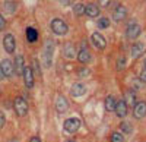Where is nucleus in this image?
<instances>
[{"instance_id": "obj_1", "label": "nucleus", "mask_w": 146, "mask_h": 142, "mask_svg": "<svg viewBox=\"0 0 146 142\" xmlns=\"http://www.w3.org/2000/svg\"><path fill=\"white\" fill-rule=\"evenodd\" d=\"M13 109H15V113L19 117L27 116V113H28V103H27V100L23 97H16L15 101H13Z\"/></svg>"}, {"instance_id": "obj_2", "label": "nucleus", "mask_w": 146, "mask_h": 142, "mask_svg": "<svg viewBox=\"0 0 146 142\" xmlns=\"http://www.w3.org/2000/svg\"><path fill=\"white\" fill-rule=\"evenodd\" d=\"M50 27H51V31L54 34H57V35H64L67 32V29H69L67 28V23L63 19H60V18L53 19L51 23H50Z\"/></svg>"}, {"instance_id": "obj_3", "label": "nucleus", "mask_w": 146, "mask_h": 142, "mask_svg": "<svg viewBox=\"0 0 146 142\" xmlns=\"http://www.w3.org/2000/svg\"><path fill=\"white\" fill-rule=\"evenodd\" d=\"M64 131L67 133H75L79 131V127H80V120L78 119V117H69V119L64 120Z\"/></svg>"}, {"instance_id": "obj_4", "label": "nucleus", "mask_w": 146, "mask_h": 142, "mask_svg": "<svg viewBox=\"0 0 146 142\" xmlns=\"http://www.w3.org/2000/svg\"><path fill=\"white\" fill-rule=\"evenodd\" d=\"M140 32H142V27L139 25L137 22H131L126 28V37L129 40H136L140 35Z\"/></svg>"}, {"instance_id": "obj_5", "label": "nucleus", "mask_w": 146, "mask_h": 142, "mask_svg": "<svg viewBox=\"0 0 146 142\" xmlns=\"http://www.w3.org/2000/svg\"><path fill=\"white\" fill-rule=\"evenodd\" d=\"M91 41L94 44V47H96V50H104L107 47V40L104 38V35L100 32H94L91 35Z\"/></svg>"}, {"instance_id": "obj_6", "label": "nucleus", "mask_w": 146, "mask_h": 142, "mask_svg": "<svg viewBox=\"0 0 146 142\" xmlns=\"http://www.w3.org/2000/svg\"><path fill=\"white\" fill-rule=\"evenodd\" d=\"M22 76H23V82H25V87L31 89V88L34 87V84H35V78H34L35 75H34V72H32V67L25 66Z\"/></svg>"}, {"instance_id": "obj_7", "label": "nucleus", "mask_w": 146, "mask_h": 142, "mask_svg": "<svg viewBox=\"0 0 146 142\" xmlns=\"http://www.w3.org/2000/svg\"><path fill=\"white\" fill-rule=\"evenodd\" d=\"M3 47H5V50L12 54V53H15V49H16V41H15V37L12 34H6L5 37H3Z\"/></svg>"}, {"instance_id": "obj_8", "label": "nucleus", "mask_w": 146, "mask_h": 142, "mask_svg": "<svg viewBox=\"0 0 146 142\" xmlns=\"http://www.w3.org/2000/svg\"><path fill=\"white\" fill-rule=\"evenodd\" d=\"M133 116H135V119L140 120L146 116V101H139L136 103V105L133 107Z\"/></svg>"}, {"instance_id": "obj_9", "label": "nucleus", "mask_w": 146, "mask_h": 142, "mask_svg": "<svg viewBox=\"0 0 146 142\" xmlns=\"http://www.w3.org/2000/svg\"><path fill=\"white\" fill-rule=\"evenodd\" d=\"M126 18H127V9H126V6L118 5L114 9V12H113V19L115 22H123Z\"/></svg>"}, {"instance_id": "obj_10", "label": "nucleus", "mask_w": 146, "mask_h": 142, "mask_svg": "<svg viewBox=\"0 0 146 142\" xmlns=\"http://www.w3.org/2000/svg\"><path fill=\"white\" fill-rule=\"evenodd\" d=\"M2 69H3V73H5V78H10L13 76L15 73V66H13V62L9 60V59H5V60H2Z\"/></svg>"}, {"instance_id": "obj_11", "label": "nucleus", "mask_w": 146, "mask_h": 142, "mask_svg": "<svg viewBox=\"0 0 146 142\" xmlns=\"http://www.w3.org/2000/svg\"><path fill=\"white\" fill-rule=\"evenodd\" d=\"M127 113H129V105L126 104V101L124 100L117 101V105H115V114H117V117L124 119V117L127 116Z\"/></svg>"}, {"instance_id": "obj_12", "label": "nucleus", "mask_w": 146, "mask_h": 142, "mask_svg": "<svg viewBox=\"0 0 146 142\" xmlns=\"http://www.w3.org/2000/svg\"><path fill=\"white\" fill-rule=\"evenodd\" d=\"M56 110H57V113H62V114L69 110V101H67L66 97L60 95V97L56 100Z\"/></svg>"}, {"instance_id": "obj_13", "label": "nucleus", "mask_w": 146, "mask_h": 142, "mask_svg": "<svg viewBox=\"0 0 146 142\" xmlns=\"http://www.w3.org/2000/svg\"><path fill=\"white\" fill-rule=\"evenodd\" d=\"M78 60H79L82 65H86V63L91 62V53H89V50L86 49V45L82 47V49L79 50V53H78Z\"/></svg>"}, {"instance_id": "obj_14", "label": "nucleus", "mask_w": 146, "mask_h": 142, "mask_svg": "<svg viewBox=\"0 0 146 142\" xmlns=\"http://www.w3.org/2000/svg\"><path fill=\"white\" fill-rule=\"evenodd\" d=\"M86 92V87H85L83 84H80V82H78V84H73L72 89H70V94H72V97H82L83 94Z\"/></svg>"}, {"instance_id": "obj_15", "label": "nucleus", "mask_w": 146, "mask_h": 142, "mask_svg": "<svg viewBox=\"0 0 146 142\" xmlns=\"http://www.w3.org/2000/svg\"><path fill=\"white\" fill-rule=\"evenodd\" d=\"M13 66H15V75H22V73H23V69H25V66H27L25 62H23V56L18 54V56L15 57Z\"/></svg>"}, {"instance_id": "obj_16", "label": "nucleus", "mask_w": 146, "mask_h": 142, "mask_svg": "<svg viewBox=\"0 0 146 142\" xmlns=\"http://www.w3.org/2000/svg\"><path fill=\"white\" fill-rule=\"evenodd\" d=\"M143 51H145V45L142 43H135V44L131 45V49H130V54H131L133 59L140 57L143 54Z\"/></svg>"}, {"instance_id": "obj_17", "label": "nucleus", "mask_w": 146, "mask_h": 142, "mask_svg": "<svg viewBox=\"0 0 146 142\" xmlns=\"http://www.w3.org/2000/svg\"><path fill=\"white\" fill-rule=\"evenodd\" d=\"M85 15L89 18H96L100 15V6H96L94 3H89L85 6Z\"/></svg>"}, {"instance_id": "obj_18", "label": "nucleus", "mask_w": 146, "mask_h": 142, "mask_svg": "<svg viewBox=\"0 0 146 142\" xmlns=\"http://www.w3.org/2000/svg\"><path fill=\"white\" fill-rule=\"evenodd\" d=\"M63 53H64V56H66L67 59H73V57L76 56L75 45H73V43L67 41V43H64V44H63Z\"/></svg>"}, {"instance_id": "obj_19", "label": "nucleus", "mask_w": 146, "mask_h": 142, "mask_svg": "<svg viewBox=\"0 0 146 142\" xmlns=\"http://www.w3.org/2000/svg\"><path fill=\"white\" fill-rule=\"evenodd\" d=\"M124 101H126V104L129 105V107H135V105H136V94H135V91H133V89L126 91Z\"/></svg>"}, {"instance_id": "obj_20", "label": "nucleus", "mask_w": 146, "mask_h": 142, "mask_svg": "<svg viewBox=\"0 0 146 142\" xmlns=\"http://www.w3.org/2000/svg\"><path fill=\"white\" fill-rule=\"evenodd\" d=\"M115 105H117V100L113 95H108L105 98V110L107 111H115Z\"/></svg>"}, {"instance_id": "obj_21", "label": "nucleus", "mask_w": 146, "mask_h": 142, "mask_svg": "<svg viewBox=\"0 0 146 142\" xmlns=\"http://www.w3.org/2000/svg\"><path fill=\"white\" fill-rule=\"evenodd\" d=\"M27 40L29 43H35L38 40V31L35 28H27Z\"/></svg>"}, {"instance_id": "obj_22", "label": "nucleus", "mask_w": 146, "mask_h": 142, "mask_svg": "<svg viewBox=\"0 0 146 142\" xmlns=\"http://www.w3.org/2000/svg\"><path fill=\"white\" fill-rule=\"evenodd\" d=\"M120 132H123V133H126V135H130L131 132H133V126L129 123V122H121L120 123Z\"/></svg>"}, {"instance_id": "obj_23", "label": "nucleus", "mask_w": 146, "mask_h": 142, "mask_svg": "<svg viewBox=\"0 0 146 142\" xmlns=\"http://www.w3.org/2000/svg\"><path fill=\"white\" fill-rule=\"evenodd\" d=\"M111 142H126V139L121 135V132H113L111 133Z\"/></svg>"}, {"instance_id": "obj_24", "label": "nucleus", "mask_w": 146, "mask_h": 142, "mask_svg": "<svg viewBox=\"0 0 146 142\" xmlns=\"http://www.w3.org/2000/svg\"><path fill=\"white\" fill-rule=\"evenodd\" d=\"M73 12H75L76 15H85V6L82 3H76L73 6Z\"/></svg>"}, {"instance_id": "obj_25", "label": "nucleus", "mask_w": 146, "mask_h": 142, "mask_svg": "<svg viewBox=\"0 0 146 142\" xmlns=\"http://www.w3.org/2000/svg\"><path fill=\"white\" fill-rule=\"evenodd\" d=\"M108 27H110V19H108V18H101V19L98 21V28L107 29Z\"/></svg>"}, {"instance_id": "obj_26", "label": "nucleus", "mask_w": 146, "mask_h": 142, "mask_svg": "<svg viewBox=\"0 0 146 142\" xmlns=\"http://www.w3.org/2000/svg\"><path fill=\"white\" fill-rule=\"evenodd\" d=\"M142 87H143V82L140 79H133L131 81V89L133 91L135 89H142Z\"/></svg>"}, {"instance_id": "obj_27", "label": "nucleus", "mask_w": 146, "mask_h": 142, "mask_svg": "<svg viewBox=\"0 0 146 142\" xmlns=\"http://www.w3.org/2000/svg\"><path fill=\"white\" fill-rule=\"evenodd\" d=\"M32 72H34V75H40V63L36 59L32 60Z\"/></svg>"}, {"instance_id": "obj_28", "label": "nucleus", "mask_w": 146, "mask_h": 142, "mask_svg": "<svg viewBox=\"0 0 146 142\" xmlns=\"http://www.w3.org/2000/svg\"><path fill=\"white\" fill-rule=\"evenodd\" d=\"M124 66H126V59L124 57H120L118 60H117V69L118 70H123Z\"/></svg>"}, {"instance_id": "obj_29", "label": "nucleus", "mask_w": 146, "mask_h": 142, "mask_svg": "<svg viewBox=\"0 0 146 142\" xmlns=\"http://www.w3.org/2000/svg\"><path fill=\"white\" fill-rule=\"evenodd\" d=\"M98 3L101 7H108L110 3H111V0H98Z\"/></svg>"}, {"instance_id": "obj_30", "label": "nucleus", "mask_w": 146, "mask_h": 142, "mask_svg": "<svg viewBox=\"0 0 146 142\" xmlns=\"http://www.w3.org/2000/svg\"><path fill=\"white\" fill-rule=\"evenodd\" d=\"M88 73H89V70H88V69H79V70H78V75H79L80 78H83V76H86Z\"/></svg>"}, {"instance_id": "obj_31", "label": "nucleus", "mask_w": 146, "mask_h": 142, "mask_svg": "<svg viewBox=\"0 0 146 142\" xmlns=\"http://www.w3.org/2000/svg\"><path fill=\"white\" fill-rule=\"evenodd\" d=\"M5 123H6V117H5L3 111H0V129L5 126Z\"/></svg>"}, {"instance_id": "obj_32", "label": "nucleus", "mask_w": 146, "mask_h": 142, "mask_svg": "<svg viewBox=\"0 0 146 142\" xmlns=\"http://www.w3.org/2000/svg\"><path fill=\"white\" fill-rule=\"evenodd\" d=\"M139 79L143 82V84H146V69H143L142 72H140V76H139Z\"/></svg>"}, {"instance_id": "obj_33", "label": "nucleus", "mask_w": 146, "mask_h": 142, "mask_svg": "<svg viewBox=\"0 0 146 142\" xmlns=\"http://www.w3.org/2000/svg\"><path fill=\"white\" fill-rule=\"evenodd\" d=\"M6 27V19L3 18V15H0V31Z\"/></svg>"}, {"instance_id": "obj_34", "label": "nucleus", "mask_w": 146, "mask_h": 142, "mask_svg": "<svg viewBox=\"0 0 146 142\" xmlns=\"http://www.w3.org/2000/svg\"><path fill=\"white\" fill-rule=\"evenodd\" d=\"M60 3H62L63 6H67V5L72 3V0H60Z\"/></svg>"}, {"instance_id": "obj_35", "label": "nucleus", "mask_w": 146, "mask_h": 142, "mask_svg": "<svg viewBox=\"0 0 146 142\" xmlns=\"http://www.w3.org/2000/svg\"><path fill=\"white\" fill-rule=\"evenodd\" d=\"M29 142H41V139H40L38 136H32V138L29 139Z\"/></svg>"}, {"instance_id": "obj_36", "label": "nucleus", "mask_w": 146, "mask_h": 142, "mask_svg": "<svg viewBox=\"0 0 146 142\" xmlns=\"http://www.w3.org/2000/svg\"><path fill=\"white\" fill-rule=\"evenodd\" d=\"M5 78V73H3V69H2V65H0V79Z\"/></svg>"}, {"instance_id": "obj_37", "label": "nucleus", "mask_w": 146, "mask_h": 142, "mask_svg": "<svg viewBox=\"0 0 146 142\" xmlns=\"http://www.w3.org/2000/svg\"><path fill=\"white\" fill-rule=\"evenodd\" d=\"M64 142H76L75 139H67V141H64Z\"/></svg>"}, {"instance_id": "obj_38", "label": "nucleus", "mask_w": 146, "mask_h": 142, "mask_svg": "<svg viewBox=\"0 0 146 142\" xmlns=\"http://www.w3.org/2000/svg\"><path fill=\"white\" fill-rule=\"evenodd\" d=\"M143 65H145V69H146V59H145V62H143Z\"/></svg>"}]
</instances>
